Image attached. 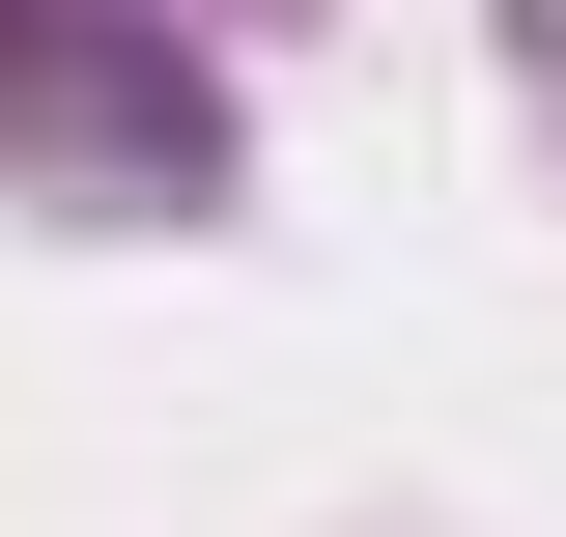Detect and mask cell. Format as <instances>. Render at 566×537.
Returning <instances> with one entry per match:
<instances>
[]
</instances>
